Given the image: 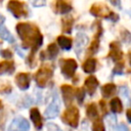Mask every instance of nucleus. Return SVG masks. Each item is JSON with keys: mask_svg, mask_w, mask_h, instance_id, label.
I'll list each match as a JSON object with an SVG mask.
<instances>
[{"mask_svg": "<svg viewBox=\"0 0 131 131\" xmlns=\"http://www.w3.org/2000/svg\"><path fill=\"white\" fill-rule=\"evenodd\" d=\"M15 31L21 40L23 47L25 49H31V53L28 57V63L30 68H34V55L43 44V35L40 29L35 24L31 23H18L15 27Z\"/></svg>", "mask_w": 131, "mask_h": 131, "instance_id": "obj_1", "label": "nucleus"}, {"mask_svg": "<svg viewBox=\"0 0 131 131\" xmlns=\"http://www.w3.org/2000/svg\"><path fill=\"white\" fill-rule=\"evenodd\" d=\"M52 76H53V67L51 64L44 63L39 68V70L35 74L36 84L40 88H45L50 82Z\"/></svg>", "mask_w": 131, "mask_h": 131, "instance_id": "obj_2", "label": "nucleus"}, {"mask_svg": "<svg viewBox=\"0 0 131 131\" xmlns=\"http://www.w3.org/2000/svg\"><path fill=\"white\" fill-rule=\"evenodd\" d=\"M79 120H80V113L77 106L75 105H70L66 108V111L61 115V121L71 126L72 128H77L79 125Z\"/></svg>", "mask_w": 131, "mask_h": 131, "instance_id": "obj_3", "label": "nucleus"}, {"mask_svg": "<svg viewBox=\"0 0 131 131\" xmlns=\"http://www.w3.org/2000/svg\"><path fill=\"white\" fill-rule=\"evenodd\" d=\"M7 10H9L15 18L20 17H28L29 16V9L25 2L11 0L7 3Z\"/></svg>", "mask_w": 131, "mask_h": 131, "instance_id": "obj_4", "label": "nucleus"}, {"mask_svg": "<svg viewBox=\"0 0 131 131\" xmlns=\"http://www.w3.org/2000/svg\"><path fill=\"white\" fill-rule=\"evenodd\" d=\"M59 66L61 74L66 79L73 78L78 68V63L74 58H62L59 60Z\"/></svg>", "mask_w": 131, "mask_h": 131, "instance_id": "obj_5", "label": "nucleus"}, {"mask_svg": "<svg viewBox=\"0 0 131 131\" xmlns=\"http://www.w3.org/2000/svg\"><path fill=\"white\" fill-rule=\"evenodd\" d=\"M89 12L95 17H104L107 19L111 13L113 12V10H111L107 7V5L102 2H95L91 5Z\"/></svg>", "mask_w": 131, "mask_h": 131, "instance_id": "obj_6", "label": "nucleus"}, {"mask_svg": "<svg viewBox=\"0 0 131 131\" xmlns=\"http://www.w3.org/2000/svg\"><path fill=\"white\" fill-rule=\"evenodd\" d=\"M95 25H96V31H95V34L93 36L92 42L90 43V46L88 47L87 55H93L99 49V43H100L99 40H100V37H101V34H102V27H101L100 21L95 23Z\"/></svg>", "mask_w": 131, "mask_h": 131, "instance_id": "obj_7", "label": "nucleus"}, {"mask_svg": "<svg viewBox=\"0 0 131 131\" xmlns=\"http://www.w3.org/2000/svg\"><path fill=\"white\" fill-rule=\"evenodd\" d=\"M59 110H60L59 98H58V95L56 93H54L52 96L51 102L48 104V106L46 107V110L44 112V115L47 119H54L55 117H57Z\"/></svg>", "mask_w": 131, "mask_h": 131, "instance_id": "obj_8", "label": "nucleus"}, {"mask_svg": "<svg viewBox=\"0 0 131 131\" xmlns=\"http://www.w3.org/2000/svg\"><path fill=\"white\" fill-rule=\"evenodd\" d=\"M30 123L24 117H15L8 126L7 131H29Z\"/></svg>", "mask_w": 131, "mask_h": 131, "instance_id": "obj_9", "label": "nucleus"}, {"mask_svg": "<svg viewBox=\"0 0 131 131\" xmlns=\"http://www.w3.org/2000/svg\"><path fill=\"white\" fill-rule=\"evenodd\" d=\"M124 56V53L121 49V44L118 41H113L110 44V52L107 54V57L113 59L114 61H121Z\"/></svg>", "mask_w": 131, "mask_h": 131, "instance_id": "obj_10", "label": "nucleus"}, {"mask_svg": "<svg viewBox=\"0 0 131 131\" xmlns=\"http://www.w3.org/2000/svg\"><path fill=\"white\" fill-rule=\"evenodd\" d=\"M15 84L20 90H27L31 84V75L30 73H18L15 78Z\"/></svg>", "mask_w": 131, "mask_h": 131, "instance_id": "obj_11", "label": "nucleus"}, {"mask_svg": "<svg viewBox=\"0 0 131 131\" xmlns=\"http://www.w3.org/2000/svg\"><path fill=\"white\" fill-rule=\"evenodd\" d=\"M73 9L72 3L70 1H63V0H57L53 2V10L55 13L58 14H67Z\"/></svg>", "mask_w": 131, "mask_h": 131, "instance_id": "obj_12", "label": "nucleus"}, {"mask_svg": "<svg viewBox=\"0 0 131 131\" xmlns=\"http://www.w3.org/2000/svg\"><path fill=\"white\" fill-rule=\"evenodd\" d=\"M60 90H61V93H62L63 102L66 103L67 106H70L73 99H74V96H75V89L71 85L63 84V85H61Z\"/></svg>", "mask_w": 131, "mask_h": 131, "instance_id": "obj_13", "label": "nucleus"}, {"mask_svg": "<svg viewBox=\"0 0 131 131\" xmlns=\"http://www.w3.org/2000/svg\"><path fill=\"white\" fill-rule=\"evenodd\" d=\"M98 85H99V82H98L97 78H96L95 76H93V75H90L89 77H87V78L85 79L84 86H85V88L87 89V92H88V94H89L90 96H92V95L95 93V91H96Z\"/></svg>", "mask_w": 131, "mask_h": 131, "instance_id": "obj_14", "label": "nucleus"}, {"mask_svg": "<svg viewBox=\"0 0 131 131\" xmlns=\"http://www.w3.org/2000/svg\"><path fill=\"white\" fill-rule=\"evenodd\" d=\"M87 43H88V37L84 33H78L75 40V52L77 55H80L81 51L84 49Z\"/></svg>", "mask_w": 131, "mask_h": 131, "instance_id": "obj_15", "label": "nucleus"}, {"mask_svg": "<svg viewBox=\"0 0 131 131\" xmlns=\"http://www.w3.org/2000/svg\"><path fill=\"white\" fill-rule=\"evenodd\" d=\"M30 118H31V121L33 122L35 128L37 130H41L43 127V119H42V116L37 107H33L30 110Z\"/></svg>", "mask_w": 131, "mask_h": 131, "instance_id": "obj_16", "label": "nucleus"}, {"mask_svg": "<svg viewBox=\"0 0 131 131\" xmlns=\"http://www.w3.org/2000/svg\"><path fill=\"white\" fill-rule=\"evenodd\" d=\"M15 71V63L12 60H3L0 62V76L11 75Z\"/></svg>", "mask_w": 131, "mask_h": 131, "instance_id": "obj_17", "label": "nucleus"}, {"mask_svg": "<svg viewBox=\"0 0 131 131\" xmlns=\"http://www.w3.org/2000/svg\"><path fill=\"white\" fill-rule=\"evenodd\" d=\"M82 69L87 74H92L97 69V59L94 57H88L82 64Z\"/></svg>", "mask_w": 131, "mask_h": 131, "instance_id": "obj_18", "label": "nucleus"}, {"mask_svg": "<svg viewBox=\"0 0 131 131\" xmlns=\"http://www.w3.org/2000/svg\"><path fill=\"white\" fill-rule=\"evenodd\" d=\"M73 25H74V17L72 15L63 16L61 18V30L62 33L71 34L73 30Z\"/></svg>", "mask_w": 131, "mask_h": 131, "instance_id": "obj_19", "label": "nucleus"}, {"mask_svg": "<svg viewBox=\"0 0 131 131\" xmlns=\"http://www.w3.org/2000/svg\"><path fill=\"white\" fill-rule=\"evenodd\" d=\"M56 41H57L58 45L60 46V48L63 50H67V51H69L73 46V40L69 37H66L64 35L58 36L56 38Z\"/></svg>", "mask_w": 131, "mask_h": 131, "instance_id": "obj_20", "label": "nucleus"}, {"mask_svg": "<svg viewBox=\"0 0 131 131\" xmlns=\"http://www.w3.org/2000/svg\"><path fill=\"white\" fill-rule=\"evenodd\" d=\"M117 91V86L114 83H106L101 87V94L104 98H108L115 94Z\"/></svg>", "mask_w": 131, "mask_h": 131, "instance_id": "obj_21", "label": "nucleus"}, {"mask_svg": "<svg viewBox=\"0 0 131 131\" xmlns=\"http://www.w3.org/2000/svg\"><path fill=\"white\" fill-rule=\"evenodd\" d=\"M110 107L114 114H121L123 112V103L119 97H114L110 101Z\"/></svg>", "mask_w": 131, "mask_h": 131, "instance_id": "obj_22", "label": "nucleus"}, {"mask_svg": "<svg viewBox=\"0 0 131 131\" xmlns=\"http://www.w3.org/2000/svg\"><path fill=\"white\" fill-rule=\"evenodd\" d=\"M42 54H43V55L46 54V57L49 58V59L55 58V57L57 56V54H58V47H57L56 43H50V44L47 46L46 51L43 52Z\"/></svg>", "mask_w": 131, "mask_h": 131, "instance_id": "obj_23", "label": "nucleus"}, {"mask_svg": "<svg viewBox=\"0 0 131 131\" xmlns=\"http://www.w3.org/2000/svg\"><path fill=\"white\" fill-rule=\"evenodd\" d=\"M86 115L91 120H95V119L98 118V108H97V105L94 102H92V103L87 105V107H86Z\"/></svg>", "mask_w": 131, "mask_h": 131, "instance_id": "obj_24", "label": "nucleus"}, {"mask_svg": "<svg viewBox=\"0 0 131 131\" xmlns=\"http://www.w3.org/2000/svg\"><path fill=\"white\" fill-rule=\"evenodd\" d=\"M0 37L3 39V40H5V41H7V42H9V43H14V37L11 35V33L4 27V26H0Z\"/></svg>", "mask_w": 131, "mask_h": 131, "instance_id": "obj_25", "label": "nucleus"}, {"mask_svg": "<svg viewBox=\"0 0 131 131\" xmlns=\"http://www.w3.org/2000/svg\"><path fill=\"white\" fill-rule=\"evenodd\" d=\"M106 121H107V125H108V129L110 131H118V125H117V119L114 115H105Z\"/></svg>", "mask_w": 131, "mask_h": 131, "instance_id": "obj_26", "label": "nucleus"}, {"mask_svg": "<svg viewBox=\"0 0 131 131\" xmlns=\"http://www.w3.org/2000/svg\"><path fill=\"white\" fill-rule=\"evenodd\" d=\"M92 131H105V127L103 121L100 118H97L93 121L92 124Z\"/></svg>", "mask_w": 131, "mask_h": 131, "instance_id": "obj_27", "label": "nucleus"}, {"mask_svg": "<svg viewBox=\"0 0 131 131\" xmlns=\"http://www.w3.org/2000/svg\"><path fill=\"white\" fill-rule=\"evenodd\" d=\"M124 64H125L124 60L118 61L113 69V74L114 75H123V71H124V67H125Z\"/></svg>", "mask_w": 131, "mask_h": 131, "instance_id": "obj_28", "label": "nucleus"}, {"mask_svg": "<svg viewBox=\"0 0 131 131\" xmlns=\"http://www.w3.org/2000/svg\"><path fill=\"white\" fill-rule=\"evenodd\" d=\"M75 96L78 100L79 104H82L84 101V97H85V90L83 88H78L75 90Z\"/></svg>", "mask_w": 131, "mask_h": 131, "instance_id": "obj_29", "label": "nucleus"}, {"mask_svg": "<svg viewBox=\"0 0 131 131\" xmlns=\"http://www.w3.org/2000/svg\"><path fill=\"white\" fill-rule=\"evenodd\" d=\"M120 93H121V95H122L123 97H125V98L127 99V101H128V103H129V89H128V87H127V86H121V88H120Z\"/></svg>", "mask_w": 131, "mask_h": 131, "instance_id": "obj_30", "label": "nucleus"}, {"mask_svg": "<svg viewBox=\"0 0 131 131\" xmlns=\"http://www.w3.org/2000/svg\"><path fill=\"white\" fill-rule=\"evenodd\" d=\"M46 127H47V131H62V130H61V129H60L56 124L51 123V122L47 123Z\"/></svg>", "mask_w": 131, "mask_h": 131, "instance_id": "obj_31", "label": "nucleus"}, {"mask_svg": "<svg viewBox=\"0 0 131 131\" xmlns=\"http://www.w3.org/2000/svg\"><path fill=\"white\" fill-rule=\"evenodd\" d=\"M121 37H122V39H123L124 42L128 43L129 40H130V33L127 30H123L122 33H121Z\"/></svg>", "mask_w": 131, "mask_h": 131, "instance_id": "obj_32", "label": "nucleus"}, {"mask_svg": "<svg viewBox=\"0 0 131 131\" xmlns=\"http://www.w3.org/2000/svg\"><path fill=\"white\" fill-rule=\"evenodd\" d=\"M0 53H1L2 57H4V58H11L12 57V52L9 49H3L0 51Z\"/></svg>", "mask_w": 131, "mask_h": 131, "instance_id": "obj_33", "label": "nucleus"}, {"mask_svg": "<svg viewBox=\"0 0 131 131\" xmlns=\"http://www.w3.org/2000/svg\"><path fill=\"white\" fill-rule=\"evenodd\" d=\"M99 105H100V108H101V111H102L103 115H107V111H106V103H105V101H104L103 99H101V100L99 101Z\"/></svg>", "mask_w": 131, "mask_h": 131, "instance_id": "obj_34", "label": "nucleus"}, {"mask_svg": "<svg viewBox=\"0 0 131 131\" xmlns=\"http://www.w3.org/2000/svg\"><path fill=\"white\" fill-rule=\"evenodd\" d=\"M5 126V117L3 115H0V131H4Z\"/></svg>", "mask_w": 131, "mask_h": 131, "instance_id": "obj_35", "label": "nucleus"}, {"mask_svg": "<svg viewBox=\"0 0 131 131\" xmlns=\"http://www.w3.org/2000/svg\"><path fill=\"white\" fill-rule=\"evenodd\" d=\"M118 131H129V129L126 124L121 123L120 125H118Z\"/></svg>", "mask_w": 131, "mask_h": 131, "instance_id": "obj_36", "label": "nucleus"}, {"mask_svg": "<svg viewBox=\"0 0 131 131\" xmlns=\"http://www.w3.org/2000/svg\"><path fill=\"white\" fill-rule=\"evenodd\" d=\"M32 4H33V6L38 7V6H44L46 4V2L45 1H33Z\"/></svg>", "mask_w": 131, "mask_h": 131, "instance_id": "obj_37", "label": "nucleus"}, {"mask_svg": "<svg viewBox=\"0 0 131 131\" xmlns=\"http://www.w3.org/2000/svg\"><path fill=\"white\" fill-rule=\"evenodd\" d=\"M111 3H112L113 5H117V6H119V8L121 9V2H120V1H111Z\"/></svg>", "mask_w": 131, "mask_h": 131, "instance_id": "obj_38", "label": "nucleus"}, {"mask_svg": "<svg viewBox=\"0 0 131 131\" xmlns=\"http://www.w3.org/2000/svg\"><path fill=\"white\" fill-rule=\"evenodd\" d=\"M126 116H127V120H128V122H129V123H131V118H130V110H128V111H127Z\"/></svg>", "mask_w": 131, "mask_h": 131, "instance_id": "obj_39", "label": "nucleus"}, {"mask_svg": "<svg viewBox=\"0 0 131 131\" xmlns=\"http://www.w3.org/2000/svg\"><path fill=\"white\" fill-rule=\"evenodd\" d=\"M4 21H5V17H4L2 14H0V26H1Z\"/></svg>", "mask_w": 131, "mask_h": 131, "instance_id": "obj_40", "label": "nucleus"}, {"mask_svg": "<svg viewBox=\"0 0 131 131\" xmlns=\"http://www.w3.org/2000/svg\"><path fill=\"white\" fill-rule=\"evenodd\" d=\"M69 131H73V130H69Z\"/></svg>", "mask_w": 131, "mask_h": 131, "instance_id": "obj_41", "label": "nucleus"}]
</instances>
